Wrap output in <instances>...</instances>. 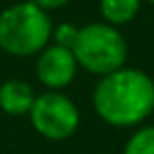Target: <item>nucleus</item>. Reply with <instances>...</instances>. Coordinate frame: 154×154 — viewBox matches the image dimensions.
<instances>
[{
	"label": "nucleus",
	"mask_w": 154,
	"mask_h": 154,
	"mask_svg": "<svg viewBox=\"0 0 154 154\" xmlns=\"http://www.w3.org/2000/svg\"><path fill=\"white\" fill-rule=\"evenodd\" d=\"M40 8H44L45 12H50V10H57L61 8V6H65L69 2V0H34Z\"/></svg>",
	"instance_id": "nucleus-10"
},
{
	"label": "nucleus",
	"mask_w": 154,
	"mask_h": 154,
	"mask_svg": "<svg viewBox=\"0 0 154 154\" xmlns=\"http://www.w3.org/2000/svg\"><path fill=\"white\" fill-rule=\"evenodd\" d=\"M77 34H79V28H75L73 24H59L57 28H54L51 38L55 40L57 45H63V48L73 50L75 40H77Z\"/></svg>",
	"instance_id": "nucleus-9"
},
{
	"label": "nucleus",
	"mask_w": 154,
	"mask_h": 154,
	"mask_svg": "<svg viewBox=\"0 0 154 154\" xmlns=\"http://www.w3.org/2000/svg\"><path fill=\"white\" fill-rule=\"evenodd\" d=\"M32 125L48 140H65L79 127V111L61 91H45L36 95L30 111Z\"/></svg>",
	"instance_id": "nucleus-4"
},
{
	"label": "nucleus",
	"mask_w": 154,
	"mask_h": 154,
	"mask_svg": "<svg viewBox=\"0 0 154 154\" xmlns=\"http://www.w3.org/2000/svg\"><path fill=\"white\" fill-rule=\"evenodd\" d=\"M36 101L32 85L24 79H8L0 85V109L6 115L22 117L30 115Z\"/></svg>",
	"instance_id": "nucleus-6"
},
{
	"label": "nucleus",
	"mask_w": 154,
	"mask_h": 154,
	"mask_svg": "<svg viewBox=\"0 0 154 154\" xmlns=\"http://www.w3.org/2000/svg\"><path fill=\"white\" fill-rule=\"evenodd\" d=\"M93 107L111 127H134L154 113L152 77L134 67L103 75L93 91Z\"/></svg>",
	"instance_id": "nucleus-1"
},
{
	"label": "nucleus",
	"mask_w": 154,
	"mask_h": 154,
	"mask_svg": "<svg viewBox=\"0 0 154 154\" xmlns=\"http://www.w3.org/2000/svg\"><path fill=\"white\" fill-rule=\"evenodd\" d=\"M54 24L36 2H20L0 12V50L16 57L40 54L50 44Z\"/></svg>",
	"instance_id": "nucleus-2"
},
{
	"label": "nucleus",
	"mask_w": 154,
	"mask_h": 154,
	"mask_svg": "<svg viewBox=\"0 0 154 154\" xmlns=\"http://www.w3.org/2000/svg\"><path fill=\"white\" fill-rule=\"evenodd\" d=\"M146 2H150V4H154V0H146Z\"/></svg>",
	"instance_id": "nucleus-11"
},
{
	"label": "nucleus",
	"mask_w": 154,
	"mask_h": 154,
	"mask_svg": "<svg viewBox=\"0 0 154 154\" xmlns=\"http://www.w3.org/2000/svg\"><path fill=\"white\" fill-rule=\"evenodd\" d=\"M77 63L73 50L63 45H45L40 51L36 63V75L44 87L50 91H61L75 79L77 75Z\"/></svg>",
	"instance_id": "nucleus-5"
},
{
	"label": "nucleus",
	"mask_w": 154,
	"mask_h": 154,
	"mask_svg": "<svg viewBox=\"0 0 154 154\" xmlns=\"http://www.w3.org/2000/svg\"><path fill=\"white\" fill-rule=\"evenodd\" d=\"M142 0H101L99 8L107 24L111 26H122L128 24L140 10Z\"/></svg>",
	"instance_id": "nucleus-7"
},
{
	"label": "nucleus",
	"mask_w": 154,
	"mask_h": 154,
	"mask_svg": "<svg viewBox=\"0 0 154 154\" xmlns=\"http://www.w3.org/2000/svg\"><path fill=\"white\" fill-rule=\"evenodd\" d=\"M125 154H154V127H142L128 138Z\"/></svg>",
	"instance_id": "nucleus-8"
},
{
	"label": "nucleus",
	"mask_w": 154,
	"mask_h": 154,
	"mask_svg": "<svg viewBox=\"0 0 154 154\" xmlns=\"http://www.w3.org/2000/svg\"><path fill=\"white\" fill-rule=\"evenodd\" d=\"M73 55L79 67L103 77L125 67L128 45L117 26H111L107 22H95L79 28L73 45Z\"/></svg>",
	"instance_id": "nucleus-3"
}]
</instances>
